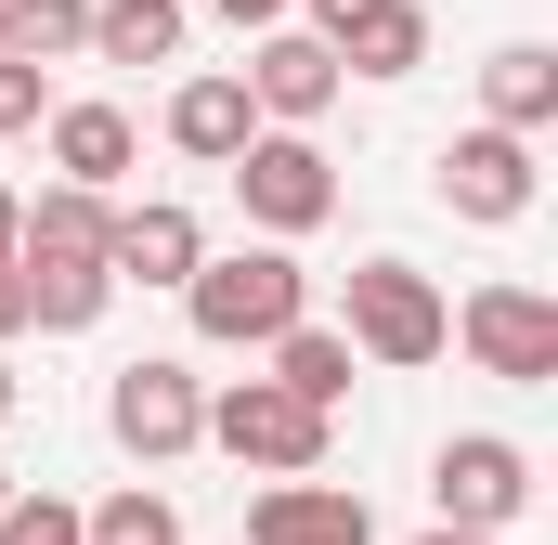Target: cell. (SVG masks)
I'll use <instances>...</instances> for the list:
<instances>
[{
	"label": "cell",
	"mask_w": 558,
	"mask_h": 545,
	"mask_svg": "<svg viewBox=\"0 0 558 545\" xmlns=\"http://www.w3.org/2000/svg\"><path fill=\"white\" fill-rule=\"evenodd\" d=\"M182 312H195V338H221V351H274L286 325L312 312V272L286 261V234H260V247H234V261L182 272Z\"/></svg>",
	"instance_id": "obj_1"
},
{
	"label": "cell",
	"mask_w": 558,
	"mask_h": 545,
	"mask_svg": "<svg viewBox=\"0 0 558 545\" xmlns=\"http://www.w3.org/2000/svg\"><path fill=\"white\" fill-rule=\"evenodd\" d=\"M338 338H351V364H441V351H454V299H441L416 261H364Z\"/></svg>",
	"instance_id": "obj_2"
},
{
	"label": "cell",
	"mask_w": 558,
	"mask_h": 545,
	"mask_svg": "<svg viewBox=\"0 0 558 545\" xmlns=\"http://www.w3.org/2000/svg\"><path fill=\"white\" fill-rule=\"evenodd\" d=\"M221 169H234V208H247L260 234H325V221H338V169H325L312 131H274V118H260Z\"/></svg>",
	"instance_id": "obj_3"
},
{
	"label": "cell",
	"mask_w": 558,
	"mask_h": 545,
	"mask_svg": "<svg viewBox=\"0 0 558 545\" xmlns=\"http://www.w3.org/2000/svg\"><path fill=\"white\" fill-rule=\"evenodd\" d=\"M325 428H338V415L299 403L286 377H234V390H208V441H221L234 468H274V481L325 468Z\"/></svg>",
	"instance_id": "obj_4"
},
{
	"label": "cell",
	"mask_w": 558,
	"mask_h": 545,
	"mask_svg": "<svg viewBox=\"0 0 558 545\" xmlns=\"http://www.w3.org/2000/svg\"><path fill=\"white\" fill-rule=\"evenodd\" d=\"M105 428H118V455H143V468L195 455V441H208V390H195V364H169V351L118 364V377H105Z\"/></svg>",
	"instance_id": "obj_5"
},
{
	"label": "cell",
	"mask_w": 558,
	"mask_h": 545,
	"mask_svg": "<svg viewBox=\"0 0 558 545\" xmlns=\"http://www.w3.org/2000/svg\"><path fill=\"white\" fill-rule=\"evenodd\" d=\"M454 338H468V364L507 377V390H546L558 377V299L546 286H468V299H454Z\"/></svg>",
	"instance_id": "obj_6"
},
{
	"label": "cell",
	"mask_w": 558,
	"mask_h": 545,
	"mask_svg": "<svg viewBox=\"0 0 558 545\" xmlns=\"http://www.w3.org/2000/svg\"><path fill=\"white\" fill-rule=\"evenodd\" d=\"M533 195H546V169H533V131H454L441 143V208L454 221H481V234H507V221H533Z\"/></svg>",
	"instance_id": "obj_7"
},
{
	"label": "cell",
	"mask_w": 558,
	"mask_h": 545,
	"mask_svg": "<svg viewBox=\"0 0 558 545\" xmlns=\"http://www.w3.org/2000/svg\"><path fill=\"white\" fill-rule=\"evenodd\" d=\"M428 494H441V520L507 533V520L533 507V455H520L507 428H468V441H441V455H428Z\"/></svg>",
	"instance_id": "obj_8"
},
{
	"label": "cell",
	"mask_w": 558,
	"mask_h": 545,
	"mask_svg": "<svg viewBox=\"0 0 558 545\" xmlns=\"http://www.w3.org/2000/svg\"><path fill=\"white\" fill-rule=\"evenodd\" d=\"M247 105H260L274 131H312V118L338 105V52H325L312 26H260V52H247Z\"/></svg>",
	"instance_id": "obj_9"
},
{
	"label": "cell",
	"mask_w": 558,
	"mask_h": 545,
	"mask_svg": "<svg viewBox=\"0 0 558 545\" xmlns=\"http://www.w3.org/2000/svg\"><path fill=\"white\" fill-rule=\"evenodd\" d=\"M13 272H26V325H39V338H78V325H105V299H118L105 247H13Z\"/></svg>",
	"instance_id": "obj_10"
},
{
	"label": "cell",
	"mask_w": 558,
	"mask_h": 545,
	"mask_svg": "<svg viewBox=\"0 0 558 545\" xmlns=\"http://www.w3.org/2000/svg\"><path fill=\"white\" fill-rule=\"evenodd\" d=\"M247 545H377V520H364V494H338V481H274L260 507H247Z\"/></svg>",
	"instance_id": "obj_11"
},
{
	"label": "cell",
	"mask_w": 558,
	"mask_h": 545,
	"mask_svg": "<svg viewBox=\"0 0 558 545\" xmlns=\"http://www.w3.org/2000/svg\"><path fill=\"white\" fill-rule=\"evenodd\" d=\"M195 261H208V234H195V208H169V195L118 208V234H105V272H118V286H182Z\"/></svg>",
	"instance_id": "obj_12"
},
{
	"label": "cell",
	"mask_w": 558,
	"mask_h": 545,
	"mask_svg": "<svg viewBox=\"0 0 558 545\" xmlns=\"http://www.w3.org/2000/svg\"><path fill=\"white\" fill-rule=\"evenodd\" d=\"M52 182L118 195V182H131V118H118V105H52Z\"/></svg>",
	"instance_id": "obj_13"
},
{
	"label": "cell",
	"mask_w": 558,
	"mask_h": 545,
	"mask_svg": "<svg viewBox=\"0 0 558 545\" xmlns=\"http://www.w3.org/2000/svg\"><path fill=\"white\" fill-rule=\"evenodd\" d=\"M481 118H494V131H546L558 118V52L546 39H507V52L481 65Z\"/></svg>",
	"instance_id": "obj_14"
},
{
	"label": "cell",
	"mask_w": 558,
	"mask_h": 545,
	"mask_svg": "<svg viewBox=\"0 0 558 545\" xmlns=\"http://www.w3.org/2000/svg\"><path fill=\"white\" fill-rule=\"evenodd\" d=\"M182 0H92V39L78 52H105V65H182Z\"/></svg>",
	"instance_id": "obj_15"
},
{
	"label": "cell",
	"mask_w": 558,
	"mask_h": 545,
	"mask_svg": "<svg viewBox=\"0 0 558 545\" xmlns=\"http://www.w3.org/2000/svg\"><path fill=\"white\" fill-rule=\"evenodd\" d=\"M247 131H260L247 78H182V92H169V143H182V156H208V169H221Z\"/></svg>",
	"instance_id": "obj_16"
},
{
	"label": "cell",
	"mask_w": 558,
	"mask_h": 545,
	"mask_svg": "<svg viewBox=\"0 0 558 545\" xmlns=\"http://www.w3.org/2000/svg\"><path fill=\"white\" fill-rule=\"evenodd\" d=\"M274 377H286V390H299V403H325V415H338V403H351V338L299 312V325H286V338H274Z\"/></svg>",
	"instance_id": "obj_17"
},
{
	"label": "cell",
	"mask_w": 558,
	"mask_h": 545,
	"mask_svg": "<svg viewBox=\"0 0 558 545\" xmlns=\"http://www.w3.org/2000/svg\"><path fill=\"white\" fill-rule=\"evenodd\" d=\"M416 65H428V13H416V0H390L377 26L338 39V78H416Z\"/></svg>",
	"instance_id": "obj_18"
},
{
	"label": "cell",
	"mask_w": 558,
	"mask_h": 545,
	"mask_svg": "<svg viewBox=\"0 0 558 545\" xmlns=\"http://www.w3.org/2000/svg\"><path fill=\"white\" fill-rule=\"evenodd\" d=\"M118 234V208L92 195V182H52V195H26V247H105Z\"/></svg>",
	"instance_id": "obj_19"
},
{
	"label": "cell",
	"mask_w": 558,
	"mask_h": 545,
	"mask_svg": "<svg viewBox=\"0 0 558 545\" xmlns=\"http://www.w3.org/2000/svg\"><path fill=\"white\" fill-rule=\"evenodd\" d=\"M92 520V545H182V507L156 494V481H131V494H105V507H78Z\"/></svg>",
	"instance_id": "obj_20"
},
{
	"label": "cell",
	"mask_w": 558,
	"mask_h": 545,
	"mask_svg": "<svg viewBox=\"0 0 558 545\" xmlns=\"http://www.w3.org/2000/svg\"><path fill=\"white\" fill-rule=\"evenodd\" d=\"M92 0H0V52H78Z\"/></svg>",
	"instance_id": "obj_21"
},
{
	"label": "cell",
	"mask_w": 558,
	"mask_h": 545,
	"mask_svg": "<svg viewBox=\"0 0 558 545\" xmlns=\"http://www.w3.org/2000/svg\"><path fill=\"white\" fill-rule=\"evenodd\" d=\"M0 545H92V520L65 494H0Z\"/></svg>",
	"instance_id": "obj_22"
},
{
	"label": "cell",
	"mask_w": 558,
	"mask_h": 545,
	"mask_svg": "<svg viewBox=\"0 0 558 545\" xmlns=\"http://www.w3.org/2000/svg\"><path fill=\"white\" fill-rule=\"evenodd\" d=\"M377 13H390V0H312V39L338 52V39H351V26H377Z\"/></svg>",
	"instance_id": "obj_23"
},
{
	"label": "cell",
	"mask_w": 558,
	"mask_h": 545,
	"mask_svg": "<svg viewBox=\"0 0 558 545\" xmlns=\"http://www.w3.org/2000/svg\"><path fill=\"white\" fill-rule=\"evenodd\" d=\"M0 338H26V272L0 261Z\"/></svg>",
	"instance_id": "obj_24"
},
{
	"label": "cell",
	"mask_w": 558,
	"mask_h": 545,
	"mask_svg": "<svg viewBox=\"0 0 558 545\" xmlns=\"http://www.w3.org/2000/svg\"><path fill=\"white\" fill-rule=\"evenodd\" d=\"M13 247H26V195L0 182V261H13Z\"/></svg>",
	"instance_id": "obj_25"
},
{
	"label": "cell",
	"mask_w": 558,
	"mask_h": 545,
	"mask_svg": "<svg viewBox=\"0 0 558 545\" xmlns=\"http://www.w3.org/2000/svg\"><path fill=\"white\" fill-rule=\"evenodd\" d=\"M208 13H221V26H274L286 0H208Z\"/></svg>",
	"instance_id": "obj_26"
},
{
	"label": "cell",
	"mask_w": 558,
	"mask_h": 545,
	"mask_svg": "<svg viewBox=\"0 0 558 545\" xmlns=\"http://www.w3.org/2000/svg\"><path fill=\"white\" fill-rule=\"evenodd\" d=\"M416 545H494V533H468V520H441V533H416Z\"/></svg>",
	"instance_id": "obj_27"
},
{
	"label": "cell",
	"mask_w": 558,
	"mask_h": 545,
	"mask_svg": "<svg viewBox=\"0 0 558 545\" xmlns=\"http://www.w3.org/2000/svg\"><path fill=\"white\" fill-rule=\"evenodd\" d=\"M13 403H26V377H13V364H0V415H13Z\"/></svg>",
	"instance_id": "obj_28"
},
{
	"label": "cell",
	"mask_w": 558,
	"mask_h": 545,
	"mask_svg": "<svg viewBox=\"0 0 558 545\" xmlns=\"http://www.w3.org/2000/svg\"><path fill=\"white\" fill-rule=\"evenodd\" d=\"M0 494H13V468H0Z\"/></svg>",
	"instance_id": "obj_29"
}]
</instances>
